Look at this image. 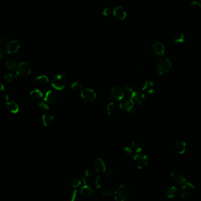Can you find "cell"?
Listing matches in <instances>:
<instances>
[{
	"mask_svg": "<svg viewBox=\"0 0 201 201\" xmlns=\"http://www.w3.org/2000/svg\"><path fill=\"white\" fill-rule=\"evenodd\" d=\"M156 68L159 75H163L168 73L172 67V64L169 59L162 56L159 57L156 60Z\"/></svg>",
	"mask_w": 201,
	"mask_h": 201,
	"instance_id": "1",
	"label": "cell"
},
{
	"mask_svg": "<svg viewBox=\"0 0 201 201\" xmlns=\"http://www.w3.org/2000/svg\"><path fill=\"white\" fill-rule=\"evenodd\" d=\"M130 196V189L129 187L122 184L118 186L114 192V199L117 201H126Z\"/></svg>",
	"mask_w": 201,
	"mask_h": 201,
	"instance_id": "2",
	"label": "cell"
},
{
	"mask_svg": "<svg viewBox=\"0 0 201 201\" xmlns=\"http://www.w3.org/2000/svg\"><path fill=\"white\" fill-rule=\"evenodd\" d=\"M68 83L67 77L62 75H58L54 77L51 80V86L58 90H62L66 87Z\"/></svg>",
	"mask_w": 201,
	"mask_h": 201,
	"instance_id": "3",
	"label": "cell"
},
{
	"mask_svg": "<svg viewBox=\"0 0 201 201\" xmlns=\"http://www.w3.org/2000/svg\"><path fill=\"white\" fill-rule=\"evenodd\" d=\"M134 163L138 169L145 168L149 163L148 156L142 153H136L134 156Z\"/></svg>",
	"mask_w": 201,
	"mask_h": 201,
	"instance_id": "4",
	"label": "cell"
},
{
	"mask_svg": "<svg viewBox=\"0 0 201 201\" xmlns=\"http://www.w3.org/2000/svg\"><path fill=\"white\" fill-rule=\"evenodd\" d=\"M171 180L175 186H182L186 182L184 174L179 171H175L172 172Z\"/></svg>",
	"mask_w": 201,
	"mask_h": 201,
	"instance_id": "5",
	"label": "cell"
},
{
	"mask_svg": "<svg viewBox=\"0 0 201 201\" xmlns=\"http://www.w3.org/2000/svg\"><path fill=\"white\" fill-rule=\"evenodd\" d=\"M31 72V66L28 63L21 62L18 64L15 76L25 77L28 76Z\"/></svg>",
	"mask_w": 201,
	"mask_h": 201,
	"instance_id": "6",
	"label": "cell"
},
{
	"mask_svg": "<svg viewBox=\"0 0 201 201\" xmlns=\"http://www.w3.org/2000/svg\"><path fill=\"white\" fill-rule=\"evenodd\" d=\"M145 99V96L143 93L138 90H134L129 100L131 103L135 105H141L144 103Z\"/></svg>",
	"mask_w": 201,
	"mask_h": 201,
	"instance_id": "7",
	"label": "cell"
},
{
	"mask_svg": "<svg viewBox=\"0 0 201 201\" xmlns=\"http://www.w3.org/2000/svg\"><path fill=\"white\" fill-rule=\"evenodd\" d=\"M110 95L113 99L116 101H120L124 98V90L121 86H113L111 90Z\"/></svg>",
	"mask_w": 201,
	"mask_h": 201,
	"instance_id": "8",
	"label": "cell"
},
{
	"mask_svg": "<svg viewBox=\"0 0 201 201\" xmlns=\"http://www.w3.org/2000/svg\"><path fill=\"white\" fill-rule=\"evenodd\" d=\"M194 189V186L190 182H185L182 185L181 190H180V195L183 199H187L192 193Z\"/></svg>",
	"mask_w": 201,
	"mask_h": 201,
	"instance_id": "9",
	"label": "cell"
},
{
	"mask_svg": "<svg viewBox=\"0 0 201 201\" xmlns=\"http://www.w3.org/2000/svg\"><path fill=\"white\" fill-rule=\"evenodd\" d=\"M151 51L153 56L159 57L162 56L165 54V47L162 43L157 42L155 44H152L151 46Z\"/></svg>",
	"mask_w": 201,
	"mask_h": 201,
	"instance_id": "10",
	"label": "cell"
},
{
	"mask_svg": "<svg viewBox=\"0 0 201 201\" xmlns=\"http://www.w3.org/2000/svg\"><path fill=\"white\" fill-rule=\"evenodd\" d=\"M80 95L82 99L88 102L94 101L96 97V94L95 91L89 88H86L82 90Z\"/></svg>",
	"mask_w": 201,
	"mask_h": 201,
	"instance_id": "11",
	"label": "cell"
},
{
	"mask_svg": "<svg viewBox=\"0 0 201 201\" xmlns=\"http://www.w3.org/2000/svg\"><path fill=\"white\" fill-rule=\"evenodd\" d=\"M19 48H20L19 43L17 40L10 41L6 44L7 52L8 54L16 53L19 50Z\"/></svg>",
	"mask_w": 201,
	"mask_h": 201,
	"instance_id": "12",
	"label": "cell"
},
{
	"mask_svg": "<svg viewBox=\"0 0 201 201\" xmlns=\"http://www.w3.org/2000/svg\"><path fill=\"white\" fill-rule=\"evenodd\" d=\"M93 168L96 172L99 173H104L106 169V163L101 158H97L93 162Z\"/></svg>",
	"mask_w": 201,
	"mask_h": 201,
	"instance_id": "13",
	"label": "cell"
},
{
	"mask_svg": "<svg viewBox=\"0 0 201 201\" xmlns=\"http://www.w3.org/2000/svg\"><path fill=\"white\" fill-rule=\"evenodd\" d=\"M113 14L117 19L124 20L126 17V12L124 9L120 6H117L113 10Z\"/></svg>",
	"mask_w": 201,
	"mask_h": 201,
	"instance_id": "14",
	"label": "cell"
},
{
	"mask_svg": "<svg viewBox=\"0 0 201 201\" xmlns=\"http://www.w3.org/2000/svg\"><path fill=\"white\" fill-rule=\"evenodd\" d=\"M81 195L85 198H90L94 194V190L89 187L88 184L84 185L80 191Z\"/></svg>",
	"mask_w": 201,
	"mask_h": 201,
	"instance_id": "15",
	"label": "cell"
},
{
	"mask_svg": "<svg viewBox=\"0 0 201 201\" xmlns=\"http://www.w3.org/2000/svg\"><path fill=\"white\" fill-rule=\"evenodd\" d=\"M58 99L57 95L52 90H48L44 97V101L47 103H54Z\"/></svg>",
	"mask_w": 201,
	"mask_h": 201,
	"instance_id": "16",
	"label": "cell"
},
{
	"mask_svg": "<svg viewBox=\"0 0 201 201\" xmlns=\"http://www.w3.org/2000/svg\"><path fill=\"white\" fill-rule=\"evenodd\" d=\"M155 89V86L152 81H146L142 86V91L148 94L153 93Z\"/></svg>",
	"mask_w": 201,
	"mask_h": 201,
	"instance_id": "17",
	"label": "cell"
},
{
	"mask_svg": "<svg viewBox=\"0 0 201 201\" xmlns=\"http://www.w3.org/2000/svg\"><path fill=\"white\" fill-rule=\"evenodd\" d=\"M131 147L132 148L135 153H139L140 152L142 151L144 147V144L140 140H135L132 142Z\"/></svg>",
	"mask_w": 201,
	"mask_h": 201,
	"instance_id": "18",
	"label": "cell"
},
{
	"mask_svg": "<svg viewBox=\"0 0 201 201\" xmlns=\"http://www.w3.org/2000/svg\"><path fill=\"white\" fill-rule=\"evenodd\" d=\"M175 149L177 153L183 154L186 149V144L183 140H179L175 144Z\"/></svg>",
	"mask_w": 201,
	"mask_h": 201,
	"instance_id": "19",
	"label": "cell"
},
{
	"mask_svg": "<svg viewBox=\"0 0 201 201\" xmlns=\"http://www.w3.org/2000/svg\"><path fill=\"white\" fill-rule=\"evenodd\" d=\"M180 195V190L175 186L170 187L166 191V195L169 198H174Z\"/></svg>",
	"mask_w": 201,
	"mask_h": 201,
	"instance_id": "20",
	"label": "cell"
},
{
	"mask_svg": "<svg viewBox=\"0 0 201 201\" xmlns=\"http://www.w3.org/2000/svg\"><path fill=\"white\" fill-rule=\"evenodd\" d=\"M54 116L49 113H44L42 117V123L45 126H48L52 124L54 120Z\"/></svg>",
	"mask_w": 201,
	"mask_h": 201,
	"instance_id": "21",
	"label": "cell"
},
{
	"mask_svg": "<svg viewBox=\"0 0 201 201\" xmlns=\"http://www.w3.org/2000/svg\"><path fill=\"white\" fill-rule=\"evenodd\" d=\"M6 107L10 112H11L12 113H14V114L17 113L19 111L18 105L15 102H7L6 104Z\"/></svg>",
	"mask_w": 201,
	"mask_h": 201,
	"instance_id": "22",
	"label": "cell"
},
{
	"mask_svg": "<svg viewBox=\"0 0 201 201\" xmlns=\"http://www.w3.org/2000/svg\"><path fill=\"white\" fill-rule=\"evenodd\" d=\"M132 103L130 101V100L126 99H122L121 100H120L119 104V108L121 110H126L128 107L131 105Z\"/></svg>",
	"mask_w": 201,
	"mask_h": 201,
	"instance_id": "23",
	"label": "cell"
},
{
	"mask_svg": "<svg viewBox=\"0 0 201 201\" xmlns=\"http://www.w3.org/2000/svg\"><path fill=\"white\" fill-rule=\"evenodd\" d=\"M30 96H31V97L32 99H34L35 100H39L42 97L43 95H42V93L39 90L35 89V90H34L31 92Z\"/></svg>",
	"mask_w": 201,
	"mask_h": 201,
	"instance_id": "24",
	"label": "cell"
},
{
	"mask_svg": "<svg viewBox=\"0 0 201 201\" xmlns=\"http://www.w3.org/2000/svg\"><path fill=\"white\" fill-rule=\"evenodd\" d=\"M78 196H79V194H78V191L76 189H74L68 193V198L69 200H70L71 201H76L78 198Z\"/></svg>",
	"mask_w": 201,
	"mask_h": 201,
	"instance_id": "25",
	"label": "cell"
},
{
	"mask_svg": "<svg viewBox=\"0 0 201 201\" xmlns=\"http://www.w3.org/2000/svg\"><path fill=\"white\" fill-rule=\"evenodd\" d=\"M115 110V106L113 102H110L106 105V113L108 115H112Z\"/></svg>",
	"mask_w": 201,
	"mask_h": 201,
	"instance_id": "26",
	"label": "cell"
},
{
	"mask_svg": "<svg viewBox=\"0 0 201 201\" xmlns=\"http://www.w3.org/2000/svg\"><path fill=\"white\" fill-rule=\"evenodd\" d=\"M82 184V181L81 178H74L72 179L70 181V185L73 188H77L79 187Z\"/></svg>",
	"mask_w": 201,
	"mask_h": 201,
	"instance_id": "27",
	"label": "cell"
},
{
	"mask_svg": "<svg viewBox=\"0 0 201 201\" xmlns=\"http://www.w3.org/2000/svg\"><path fill=\"white\" fill-rule=\"evenodd\" d=\"M82 87H83L82 84L81 82L78 81L74 82L71 86L72 90H73L74 91H76V92L81 90L82 88Z\"/></svg>",
	"mask_w": 201,
	"mask_h": 201,
	"instance_id": "28",
	"label": "cell"
},
{
	"mask_svg": "<svg viewBox=\"0 0 201 201\" xmlns=\"http://www.w3.org/2000/svg\"><path fill=\"white\" fill-rule=\"evenodd\" d=\"M36 80L39 83L42 84V85H45V84L48 83V81H49L48 77L45 76V75L39 76L37 77Z\"/></svg>",
	"mask_w": 201,
	"mask_h": 201,
	"instance_id": "29",
	"label": "cell"
},
{
	"mask_svg": "<svg viewBox=\"0 0 201 201\" xmlns=\"http://www.w3.org/2000/svg\"><path fill=\"white\" fill-rule=\"evenodd\" d=\"M174 41L176 43H183L185 41V35L182 33L177 34L174 37Z\"/></svg>",
	"mask_w": 201,
	"mask_h": 201,
	"instance_id": "30",
	"label": "cell"
},
{
	"mask_svg": "<svg viewBox=\"0 0 201 201\" xmlns=\"http://www.w3.org/2000/svg\"><path fill=\"white\" fill-rule=\"evenodd\" d=\"M5 66L9 70H12L16 67V63L14 60H9L5 63Z\"/></svg>",
	"mask_w": 201,
	"mask_h": 201,
	"instance_id": "31",
	"label": "cell"
},
{
	"mask_svg": "<svg viewBox=\"0 0 201 201\" xmlns=\"http://www.w3.org/2000/svg\"><path fill=\"white\" fill-rule=\"evenodd\" d=\"M103 185L102 179L99 176H96L94 179V185L96 189H100Z\"/></svg>",
	"mask_w": 201,
	"mask_h": 201,
	"instance_id": "32",
	"label": "cell"
},
{
	"mask_svg": "<svg viewBox=\"0 0 201 201\" xmlns=\"http://www.w3.org/2000/svg\"><path fill=\"white\" fill-rule=\"evenodd\" d=\"M113 193V191L110 188H104L101 191V194L103 196H105V197H109V196H111Z\"/></svg>",
	"mask_w": 201,
	"mask_h": 201,
	"instance_id": "33",
	"label": "cell"
},
{
	"mask_svg": "<svg viewBox=\"0 0 201 201\" xmlns=\"http://www.w3.org/2000/svg\"><path fill=\"white\" fill-rule=\"evenodd\" d=\"M104 176L107 179L112 178L115 176V172L112 169H106L104 172Z\"/></svg>",
	"mask_w": 201,
	"mask_h": 201,
	"instance_id": "34",
	"label": "cell"
},
{
	"mask_svg": "<svg viewBox=\"0 0 201 201\" xmlns=\"http://www.w3.org/2000/svg\"><path fill=\"white\" fill-rule=\"evenodd\" d=\"M0 40L2 44H7L10 41L8 36L6 34H2L0 36Z\"/></svg>",
	"mask_w": 201,
	"mask_h": 201,
	"instance_id": "35",
	"label": "cell"
},
{
	"mask_svg": "<svg viewBox=\"0 0 201 201\" xmlns=\"http://www.w3.org/2000/svg\"><path fill=\"white\" fill-rule=\"evenodd\" d=\"M125 153L128 156H132L134 154V152L131 146H126L124 148Z\"/></svg>",
	"mask_w": 201,
	"mask_h": 201,
	"instance_id": "36",
	"label": "cell"
},
{
	"mask_svg": "<svg viewBox=\"0 0 201 201\" xmlns=\"http://www.w3.org/2000/svg\"><path fill=\"white\" fill-rule=\"evenodd\" d=\"M124 90L126 92H129V93H131L134 92V90H135V88H134V87L132 85H129V84L125 85Z\"/></svg>",
	"mask_w": 201,
	"mask_h": 201,
	"instance_id": "37",
	"label": "cell"
},
{
	"mask_svg": "<svg viewBox=\"0 0 201 201\" xmlns=\"http://www.w3.org/2000/svg\"><path fill=\"white\" fill-rule=\"evenodd\" d=\"M84 175L86 178H92L94 176V172L91 169H86L84 172Z\"/></svg>",
	"mask_w": 201,
	"mask_h": 201,
	"instance_id": "38",
	"label": "cell"
},
{
	"mask_svg": "<svg viewBox=\"0 0 201 201\" xmlns=\"http://www.w3.org/2000/svg\"><path fill=\"white\" fill-rule=\"evenodd\" d=\"M4 77V79L7 82L10 83V82H11L12 81V80H13L14 77V76L13 75H12L11 73H8V74L5 75Z\"/></svg>",
	"mask_w": 201,
	"mask_h": 201,
	"instance_id": "39",
	"label": "cell"
},
{
	"mask_svg": "<svg viewBox=\"0 0 201 201\" xmlns=\"http://www.w3.org/2000/svg\"><path fill=\"white\" fill-rule=\"evenodd\" d=\"M38 105H39V107L40 108L43 109H44V110H49V106H48L47 102L45 103V102H41L39 103V104H38Z\"/></svg>",
	"mask_w": 201,
	"mask_h": 201,
	"instance_id": "40",
	"label": "cell"
},
{
	"mask_svg": "<svg viewBox=\"0 0 201 201\" xmlns=\"http://www.w3.org/2000/svg\"><path fill=\"white\" fill-rule=\"evenodd\" d=\"M126 110L128 112H129V113H131L135 112V111H136V108H135V105L132 103L131 105L128 107V108Z\"/></svg>",
	"mask_w": 201,
	"mask_h": 201,
	"instance_id": "41",
	"label": "cell"
},
{
	"mask_svg": "<svg viewBox=\"0 0 201 201\" xmlns=\"http://www.w3.org/2000/svg\"><path fill=\"white\" fill-rule=\"evenodd\" d=\"M111 12V10L109 8H106L102 11V14L104 16H108Z\"/></svg>",
	"mask_w": 201,
	"mask_h": 201,
	"instance_id": "42",
	"label": "cell"
},
{
	"mask_svg": "<svg viewBox=\"0 0 201 201\" xmlns=\"http://www.w3.org/2000/svg\"><path fill=\"white\" fill-rule=\"evenodd\" d=\"M3 97H4V100L6 101V102H8L9 100V99H10V95L9 94L7 93V92H5L3 95Z\"/></svg>",
	"mask_w": 201,
	"mask_h": 201,
	"instance_id": "43",
	"label": "cell"
},
{
	"mask_svg": "<svg viewBox=\"0 0 201 201\" xmlns=\"http://www.w3.org/2000/svg\"><path fill=\"white\" fill-rule=\"evenodd\" d=\"M192 5L193 6H197L198 7H200L201 9V3H199V2H197L196 1H193L191 3Z\"/></svg>",
	"mask_w": 201,
	"mask_h": 201,
	"instance_id": "44",
	"label": "cell"
},
{
	"mask_svg": "<svg viewBox=\"0 0 201 201\" xmlns=\"http://www.w3.org/2000/svg\"><path fill=\"white\" fill-rule=\"evenodd\" d=\"M4 53H5V50L2 47H0V60H1L2 56L4 55Z\"/></svg>",
	"mask_w": 201,
	"mask_h": 201,
	"instance_id": "45",
	"label": "cell"
},
{
	"mask_svg": "<svg viewBox=\"0 0 201 201\" xmlns=\"http://www.w3.org/2000/svg\"><path fill=\"white\" fill-rule=\"evenodd\" d=\"M81 179L82 181V183H83V185H87V179H86V177H81Z\"/></svg>",
	"mask_w": 201,
	"mask_h": 201,
	"instance_id": "46",
	"label": "cell"
},
{
	"mask_svg": "<svg viewBox=\"0 0 201 201\" xmlns=\"http://www.w3.org/2000/svg\"><path fill=\"white\" fill-rule=\"evenodd\" d=\"M4 86H3V85H2L1 83H0V93L2 91H4Z\"/></svg>",
	"mask_w": 201,
	"mask_h": 201,
	"instance_id": "47",
	"label": "cell"
},
{
	"mask_svg": "<svg viewBox=\"0 0 201 201\" xmlns=\"http://www.w3.org/2000/svg\"><path fill=\"white\" fill-rule=\"evenodd\" d=\"M2 44V43H1V40H0V46H1V45Z\"/></svg>",
	"mask_w": 201,
	"mask_h": 201,
	"instance_id": "48",
	"label": "cell"
},
{
	"mask_svg": "<svg viewBox=\"0 0 201 201\" xmlns=\"http://www.w3.org/2000/svg\"><path fill=\"white\" fill-rule=\"evenodd\" d=\"M199 1H201V0H199Z\"/></svg>",
	"mask_w": 201,
	"mask_h": 201,
	"instance_id": "49",
	"label": "cell"
}]
</instances>
